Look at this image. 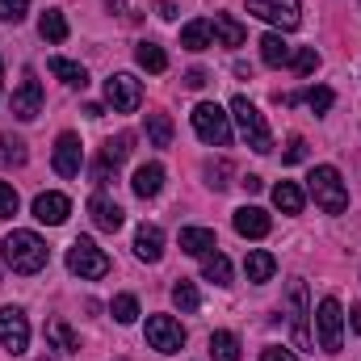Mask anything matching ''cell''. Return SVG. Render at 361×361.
Wrapping results in <instances>:
<instances>
[{
    "label": "cell",
    "mask_w": 361,
    "mask_h": 361,
    "mask_svg": "<svg viewBox=\"0 0 361 361\" xmlns=\"http://www.w3.org/2000/svg\"><path fill=\"white\" fill-rule=\"evenodd\" d=\"M126 156H130V135H118V139L105 143V160H109V164H122Z\"/></svg>",
    "instance_id": "39"
},
{
    "label": "cell",
    "mask_w": 361,
    "mask_h": 361,
    "mask_svg": "<svg viewBox=\"0 0 361 361\" xmlns=\"http://www.w3.org/2000/svg\"><path fill=\"white\" fill-rule=\"evenodd\" d=\"M302 160H307V143L298 135H290L286 139V152H281V164H302Z\"/></svg>",
    "instance_id": "40"
},
{
    "label": "cell",
    "mask_w": 361,
    "mask_h": 361,
    "mask_svg": "<svg viewBox=\"0 0 361 361\" xmlns=\"http://www.w3.org/2000/svg\"><path fill=\"white\" fill-rule=\"evenodd\" d=\"M261 59H265L269 68H286V63L294 59V51H290V42H286L281 34H265V38H261Z\"/></svg>",
    "instance_id": "22"
},
{
    "label": "cell",
    "mask_w": 361,
    "mask_h": 361,
    "mask_svg": "<svg viewBox=\"0 0 361 361\" xmlns=\"http://www.w3.org/2000/svg\"><path fill=\"white\" fill-rule=\"evenodd\" d=\"M105 101H109V109H114V114H135V109H139V101H143V85H139L135 76L118 72V76H109V80H105Z\"/></svg>",
    "instance_id": "10"
},
{
    "label": "cell",
    "mask_w": 361,
    "mask_h": 361,
    "mask_svg": "<svg viewBox=\"0 0 361 361\" xmlns=\"http://www.w3.org/2000/svg\"><path fill=\"white\" fill-rule=\"evenodd\" d=\"M147 345H152L156 353H180L185 328H180L173 315H152V319H147Z\"/></svg>",
    "instance_id": "11"
},
{
    "label": "cell",
    "mask_w": 361,
    "mask_h": 361,
    "mask_svg": "<svg viewBox=\"0 0 361 361\" xmlns=\"http://www.w3.org/2000/svg\"><path fill=\"white\" fill-rule=\"evenodd\" d=\"M261 361H298V357H294L290 349H265V353H261Z\"/></svg>",
    "instance_id": "42"
},
{
    "label": "cell",
    "mask_w": 361,
    "mask_h": 361,
    "mask_svg": "<svg viewBox=\"0 0 361 361\" xmlns=\"http://www.w3.org/2000/svg\"><path fill=\"white\" fill-rule=\"evenodd\" d=\"M189 118H193V130H197L202 143H210V147H227V143H231V114H223L214 101L193 105Z\"/></svg>",
    "instance_id": "4"
},
{
    "label": "cell",
    "mask_w": 361,
    "mask_h": 361,
    "mask_svg": "<svg viewBox=\"0 0 361 361\" xmlns=\"http://www.w3.org/2000/svg\"><path fill=\"white\" fill-rule=\"evenodd\" d=\"M349 324H353V332L361 336V307H349Z\"/></svg>",
    "instance_id": "45"
},
{
    "label": "cell",
    "mask_w": 361,
    "mask_h": 361,
    "mask_svg": "<svg viewBox=\"0 0 361 361\" xmlns=\"http://www.w3.org/2000/svg\"><path fill=\"white\" fill-rule=\"evenodd\" d=\"M68 269L76 273L80 281H97V277L109 273V257L92 244L89 235H80V240L72 244V252H68Z\"/></svg>",
    "instance_id": "5"
},
{
    "label": "cell",
    "mask_w": 361,
    "mask_h": 361,
    "mask_svg": "<svg viewBox=\"0 0 361 361\" xmlns=\"http://www.w3.org/2000/svg\"><path fill=\"white\" fill-rule=\"evenodd\" d=\"M180 47L185 51H206L210 47V21H189L180 30Z\"/></svg>",
    "instance_id": "31"
},
{
    "label": "cell",
    "mask_w": 361,
    "mask_h": 361,
    "mask_svg": "<svg viewBox=\"0 0 361 361\" xmlns=\"http://www.w3.org/2000/svg\"><path fill=\"white\" fill-rule=\"evenodd\" d=\"M89 219H92V227H101V231H118L126 223L122 206L114 197H105V193H92L89 197Z\"/></svg>",
    "instance_id": "14"
},
{
    "label": "cell",
    "mask_w": 361,
    "mask_h": 361,
    "mask_svg": "<svg viewBox=\"0 0 361 361\" xmlns=\"http://www.w3.org/2000/svg\"><path fill=\"white\" fill-rule=\"evenodd\" d=\"M135 257L147 261V265H156V261L164 257V231H160L156 223H143V227L135 231Z\"/></svg>",
    "instance_id": "17"
},
{
    "label": "cell",
    "mask_w": 361,
    "mask_h": 361,
    "mask_svg": "<svg viewBox=\"0 0 361 361\" xmlns=\"http://www.w3.org/2000/svg\"><path fill=\"white\" fill-rule=\"evenodd\" d=\"M248 13L277 25V30H298V21H302V4L298 0H248Z\"/></svg>",
    "instance_id": "9"
},
{
    "label": "cell",
    "mask_w": 361,
    "mask_h": 361,
    "mask_svg": "<svg viewBox=\"0 0 361 361\" xmlns=\"http://www.w3.org/2000/svg\"><path fill=\"white\" fill-rule=\"evenodd\" d=\"M109 311H114L118 324H135V319H139V298H135V294H118V298L109 302Z\"/></svg>",
    "instance_id": "33"
},
{
    "label": "cell",
    "mask_w": 361,
    "mask_h": 361,
    "mask_svg": "<svg viewBox=\"0 0 361 361\" xmlns=\"http://www.w3.org/2000/svg\"><path fill=\"white\" fill-rule=\"evenodd\" d=\"M286 298H290V328H294V349H302V353H311L315 349V341H311V332H307V281L302 277H294L290 281V290H286Z\"/></svg>",
    "instance_id": "6"
},
{
    "label": "cell",
    "mask_w": 361,
    "mask_h": 361,
    "mask_svg": "<svg viewBox=\"0 0 361 361\" xmlns=\"http://www.w3.org/2000/svg\"><path fill=\"white\" fill-rule=\"evenodd\" d=\"M290 63H294V72H298V76H311V72L319 68V51H315V47H302V51H294V59H290Z\"/></svg>",
    "instance_id": "35"
},
{
    "label": "cell",
    "mask_w": 361,
    "mask_h": 361,
    "mask_svg": "<svg viewBox=\"0 0 361 361\" xmlns=\"http://www.w3.org/2000/svg\"><path fill=\"white\" fill-rule=\"evenodd\" d=\"M25 13H30V0H0V21L4 25H17Z\"/></svg>",
    "instance_id": "36"
},
{
    "label": "cell",
    "mask_w": 361,
    "mask_h": 361,
    "mask_svg": "<svg viewBox=\"0 0 361 361\" xmlns=\"http://www.w3.org/2000/svg\"><path fill=\"white\" fill-rule=\"evenodd\" d=\"M231 223H235V231H240L244 240H265V235H269V227H273V219L261 210V206H240Z\"/></svg>",
    "instance_id": "15"
},
{
    "label": "cell",
    "mask_w": 361,
    "mask_h": 361,
    "mask_svg": "<svg viewBox=\"0 0 361 361\" xmlns=\"http://www.w3.org/2000/svg\"><path fill=\"white\" fill-rule=\"evenodd\" d=\"M156 13H160L164 21H173V17H177V4H169V0H160V4H156Z\"/></svg>",
    "instance_id": "44"
},
{
    "label": "cell",
    "mask_w": 361,
    "mask_h": 361,
    "mask_svg": "<svg viewBox=\"0 0 361 361\" xmlns=\"http://www.w3.org/2000/svg\"><path fill=\"white\" fill-rule=\"evenodd\" d=\"M307 193H311V197H315V206H319V210H328V214L349 210V189H345V180H341V173H336L332 164L311 169V177H307Z\"/></svg>",
    "instance_id": "2"
},
{
    "label": "cell",
    "mask_w": 361,
    "mask_h": 361,
    "mask_svg": "<svg viewBox=\"0 0 361 361\" xmlns=\"http://www.w3.org/2000/svg\"><path fill=\"white\" fill-rule=\"evenodd\" d=\"M21 169L25 164V143L21 139H13V135H0V169Z\"/></svg>",
    "instance_id": "32"
},
{
    "label": "cell",
    "mask_w": 361,
    "mask_h": 361,
    "mask_svg": "<svg viewBox=\"0 0 361 361\" xmlns=\"http://www.w3.org/2000/svg\"><path fill=\"white\" fill-rule=\"evenodd\" d=\"M68 214H72V202H68L63 193H38V197H34V219H38V223L59 227Z\"/></svg>",
    "instance_id": "16"
},
{
    "label": "cell",
    "mask_w": 361,
    "mask_h": 361,
    "mask_svg": "<svg viewBox=\"0 0 361 361\" xmlns=\"http://www.w3.org/2000/svg\"><path fill=\"white\" fill-rule=\"evenodd\" d=\"M130 189H135L139 197H156V193L164 189V169H160V164H139V169H135V180H130Z\"/></svg>",
    "instance_id": "20"
},
{
    "label": "cell",
    "mask_w": 361,
    "mask_h": 361,
    "mask_svg": "<svg viewBox=\"0 0 361 361\" xmlns=\"http://www.w3.org/2000/svg\"><path fill=\"white\" fill-rule=\"evenodd\" d=\"M202 277H206V281H214V286H231V261H227L223 252L202 257Z\"/></svg>",
    "instance_id": "28"
},
{
    "label": "cell",
    "mask_w": 361,
    "mask_h": 361,
    "mask_svg": "<svg viewBox=\"0 0 361 361\" xmlns=\"http://www.w3.org/2000/svg\"><path fill=\"white\" fill-rule=\"evenodd\" d=\"M261 185H265L261 177H244V189H248V193H261Z\"/></svg>",
    "instance_id": "46"
},
{
    "label": "cell",
    "mask_w": 361,
    "mask_h": 361,
    "mask_svg": "<svg viewBox=\"0 0 361 361\" xmlns=\"http://www.w3.org/2000/svg\"><path fill=\"white\" fill-rule=\"evenodd\" d=\"M273 206H277L281 214H302V189H298L294 180L273 185Z\"/></svg>",
    "instance_id": "23"
},
{
    "label": "cell",
    "mask_w": 361,
    "mask_h": 361,
    "mask_svg": "<svg viewBox=\"0 0 361 361\" xmlns=\"http://www.w3.org/2000/svg\"><path fill=\"white\" fill-rule=\"evenodd\" d=\"M47 261H51V248H47V240L38 231H13V235H4V265L13 273H21V277L42 273Z\"/></svg>",
    "instance_id": "1"
},
{
    "label": "cell",
    "mask_w": 361,
    "mask_h": 361,
    "mask_svg": "<svg viewBox=\"0 0 361 361\" xmlns=\"http://www.w3.org/2000/svg\"><path fill=\"white\" fill-rule=\"evenodd\" d=\"M315 328H319V349L324 353H341V336H345V311L336 298H324L315 311Z\"/></svg>",
    "instance_id": "7"
},
{
    "label": "cell",
    "mask_w": 361,
    "mask_h": 361,
    "mask_svg": "<svg viewBox=\"0 0 361 361\" xmlns=\"http://www.w3.org/2000/svg\"><path fill=\"white\" fill-rule=\"evenodd\" d=\"M17 206H21V202H17V189H13L8 180H0V219H13Z\"/></svg>",
    "instance_id": "41"
},
{
    "label": "cell",
    "mask_w": 361,
    "mask_h": 361,
    "mask_svg": "<svg viewBox=\"0 0 361 361\" xmlns=\"http://www.w3.org/2000/svg\"><path fill=\"white\" fill-rule=\"evenodd\" d=\"M47 341H51L59 353H80V336H76L63 319H51V324H47Z\"/></svg>",
    "instance_id": "25"
},
{
    "label": "cell",
    "mask_w": 361,
    "mask_h": 361,
    "mask_svg": "<svg viewBox=\"0 0 361 361\" xmlns=\"http://www.w3.org/2000/svg\"><path fill=\"white\" fill-rule=\"evenodd\" d=\"M47 68H51V76H59V80H63V85H72V89H85V85H89V72H85L80 63L63 59V55H51V59H47Z\"/></svg>",
    "instance_id": "21"
},
{
    "label": "cell",
    "mask_w": 361,
    "mask_h": 361,
    "mask_svg": "<svg viewBox=\"0 0 361 361\" xmlns=\"http://www.w3.org/2000/svg\"><path fill=\"white\" fill-rule=\"evenodd\" d=\"M210 357L214 361H240V336L235 332H210Z\"/></svg>",
    "instance_id": "27"
},
{
    "label": "cell",
    "mask_w": 361,
    "mask_h": 361,
    "mask_svg": "<svg viewBox=\"0 0 361 361\" xmlns=\"http://www.w3.org/2000/svg\"><path fill=\"white\" fill-rule=\"evenodd\" d=\"M231 118L240 122L244 143H248L252 152L269 156V152H273V135H269V126H265V118H261V109H257L248 97H235V101H231Z\"/></svg>",
    "instance_id": "3"
},
{
    "label": "cell",
    "mask_w": 361,
    "mask_h": 361,
    "mask_svg": "<svg viewBox=\"0 0 361 361\" xmlns=\"http://www.w3.org/2000/svg\"><path fill=\"white\" fill-rule=\"evenodd\" d=\"M202 85H206V72H202V68L185 72V89H202Z\"/></svg>",
    "instance_id": "43"
},
{
    "label": "cell",
    "mask_w": 361,
    "mask_h": 361,
    "mask_svg": "<svg viewBox=\"0 0 361 361\" xmlns=\"http://www.w3.org/2000/svg\"><path fill=\"white\" fill-rule=\"evenodd\" d=\"M210 34L219 38V47H244V38H248V30L231 17V13H214V21H210Z\"/></svg>",
    "instance_id": "19"
},
{
    "label": "cell",
    "mask_w": 361,
    "mask_h": 361,
    "mask_svg": "<svg viewBox=\"0 0 361 361\" xmlns=\"http://www.w3.org/2000/svg\"><path fill=\"white\" fill-rule=\"evenodd\" d=\"M180 252H189V257H210V252H219V240H214L210 227H180Z\"/></svg>",
    "instance_id": "18"
},
{
    "label": "cell",
    "mask_w": 361,
    "mask_h": 361,
    "mask_svg": "<svg viewBox=\"0 0 361 361\" xmlns=\"http://www.w3.org/2000/svg\"><path fill=\"white\" fill-rule=\"evenodd\" d=\"M80 164H85L80 139H76L72 130L59 135V139H55V173H59V177H80Z\"/></svg>",
    "instance_id": "13"
},
{
    "label": "cell",
    "mask_w": 361,
    "mask_h": 361,
    "mask_svg": "<svg viewBox=\"0 0 361 361\" xmlns=\"http://www.w3.org/2000/svg\"><path fill=\"white\" fill-rule=\"evenodd\" d=\"M0 345L13 357H21L30 349V319H25L21 307H0Z\"/></svg>",
    "instance_id": "8"
},
{
    "label": "cell",
    "mask_w": 361,
    "mask_h": 361,
    "mask_svg": "<svg viewBox=\"0 0 361 361\" xmlns=\"http://www.w3.org/2000/svg\"><path fill=\"white\" fill-rule=\"evenodd\" d=\"M302 101L311 105V114H328V109H332V101H336V92H332V89H311Z\"/></svg>",
    "instance_id": "37"
},
{
    "label": "cell",
    "mask_w": 361,
    "mask_h": 361,
    "mask_svg": "<svg viewBox=\"0 0 361 361\" xmlns=\"http://www.w3.org/2000/svg\"><path fill=\"white\" fill-rule=\"evenodd\" d=\"M273 269H277V261H273V252H265V248H252L248 252V261H244V273H248V281H269Z\"/></svg>",
    "instance_id": "24"
},
{
    "label": "cell",
    "mask_w": 361,
    "mask_h": 361,
    "mask_svg": "<svg viewBox=\"0 0 361 361\" xmlns=\"http://www.w3.org/2000/svg\"><path fill=\"white\" fill-rule=\"evenodd\" d=\"M0 89H4V68H0Z\"/></svg>",
    "instance_id": "47"
},
{
    "label": "cell",
    "mask_w": 361,
    "mask_h": 361,
    "mask_svg": "<svg viewBox=\"0 0 361 361\" xmlns=\"http://www.w3.org/2000/svg\"><path fill=\"white\" fill-rule=\"evenodd\" d=\"M38 34H42L47 42H63V38H68V17H63L59 8H47L42 21H38Z\"/></svg>",
    "instance_id": "29"
},
{
    "label": "cell",
    "mask_w": 361,
    "mask_h": 361,
    "mask_svg": "<svg viewBox=\"0 0 361 361\" xmlns=\"http://www.w3.org/2000/svg\"><path fill=\"white\" fill-rule=\"evenodd\" d=\"M231 164H227V160H219V164H206V180H210V189H219V193H223V189H227V185H231Z\"/></svg>",
    "instance_id": "38"
},
{
    "label": "cell",
    "mask_w": 361,
    "mask_h": 361,
    "mask_svg": "<svg viewBox=\"0 0 361 361\" xmlns=\"http://www.w3.org/2000/svg\"><path fill=\"white\" fill-rule=\"evenodd\" d=\"M135 59H139V68H147V72H169V55H164V47H156V42H139L135 47Z\"/></svg>",
    "instance_id": "26"
},
{
    "label": "cell",
    "mask_w": 361,
    "mask_h": 361,
    "mask_svg": "<svg viewBox=\"0 0 361 361\" xmlns=\"http://www.w3.org/2000/svg\"><path fill=\"white\" fill-rule=\"evenodd\" d=\"M173 302H177L180 311H185V315H189V311H197V302H202V298H197V286L180 277L177 286H173Z\"/></svg>",
    "instance_id": "34"
},
{
    "label": "cell",
    "mask_w": 361,
    "mask_h": 361,
    "mask_svg": "<svg viewBox=\"0 0 361 361\" xmlns=\"http://www.w3.org/2000/svg\"><path fill=\"white\" fill-rule=\"evenodd\" d=\"M147 139H152V147H173V118L147 114Z\"/></svg>",
    "instance_id": "30"
},
{
    "label": "cell",
    "mask_w": 361,
    "mask_h": 361,
    "mask_svg": "<svg viewBox=\"0 0 361 361\" xmlns=\"http://www.w3.org/2000/svg\"><path fill=\"white\" fill-rule=\"evenodd\" d=\"M42 101H47V97H42L38 76H34V72H25V76H21V85L13 89V114H17L21 122H34V118L42 114Z\"/></svg>",
    "instance_id": "12"
}]
</instances>
